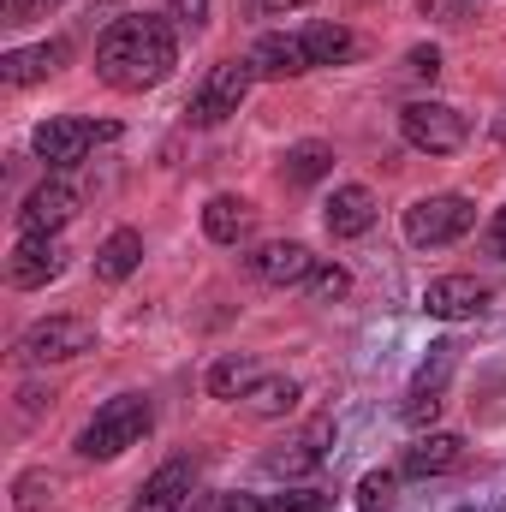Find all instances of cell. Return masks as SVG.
Masks as SVG:
<instances>
[{
    "label": "cell",
    "instance_id": "6da1fadb",
    "mask_svg": "<svg viewBox=\"0 0 506 512\" xmlns=\"http://www.w3.org/2000/svg\"><path fill=\"white\" fill-rule=\"evenodd\" d=\"M173 66H179V42L167 18H120L96 48V78L120 96L155 90Z\"/></svg>",
    "mask_w": 506,
    "mask_h": 512
},
{
    "label": "cell",
    "instance_id": "7a4b0ae2",
    "mask_svg": "<svg viewBox=\"0 0 506 512\" xmlns=\"http://www.w3.org/2000/svg\"><path fill=\"white\" fill-rule=\"evenodd\" d=\"M149 423H155V411H149V399L143 393H120V399H108L84 429H78V453L96 465V459H120L126 447H137L143 435H149Z\"/></svg>",
    "mask_w": 506,
    "mask_h": 512
},
{
    "label": "cell",
    "instance_id": "3957f363",
    "mask_svg": "<svg viewBox=\"0 0 506 512\" xmlns=\"http://www.w3.org/2000/svg\"><path fill=\"white\" fill-rule=\"evenodd\" d=\"M477 227V203L459 197V191H435V197H417L405 209V239L417 251H435V245H453Z\"/></svg>",
    "mask_w": 506,
    "mask_h": 512
},
{
    "label": "cell",
    "instance_id": "277c9868",
    "mask_svg": "<svg viewBox=\"0 0 506 512\" xmlns=\"http://www.w3.org/2000/svg\"><path fill=\"white\" fill-rule=\"evenodd\" d=\"M256 84V66L251 60H221V66H209V78L197 84V96H191V126H221V120H233L239 108H245V96H251Z\"/></svg>",
    "mask_w": 506,
    "mask_h": 512
},
{
    "label": "cell",
    "instance_id": "5b68a950",
    "mask_svg": "<svg viewBox=\"0 0 506 512\" xmlns=\"http://www.w3.org/2000/svg\"><path fill=\"white\" fill-rule=\"evenodd\" d=\"M399 131L423 155H453V149H465L471 120L459 108H447V102H411V108H399Z\"/></svg>",
    "mask_w": 506,
    "mask_h": 512
},
{
    "label": "cell",
    "instance_id": "8992f818",
    "mask_svg": "<svg viewBox=\"0 0 506 512\" xmlns=\"http://www.w3.org/2000/svg\"><path fill=\"white\" fill-rule=\"evenodd\" d=\"M90 346H96V322L90 316H48V322H36L18 340V358L24 364H66V358H84Z\"/></svg>",
    "mask_w": 506,
    "mask_h": 512
},
{
    "label": "cell",
    "instance_id": "52a82bcc",
    "mask_svg": "<svg viewBox=\"0 0 506 512\" xmlns=\"http://www.w3.org/2000/svg\"><path fill=\"white\" fill-rule=\"evenodd\" d=\"M6 274H12L18 292H36V286L60 280V274H66V245H60V233H24L18 251H12V262H6Z\"/></svg>",
    "mask_w": 506,
    "mask_h": 512
},
{
    "label": "cell",
    "instance_id": "ba28073f",
    "mask_svg": "<svg viewBox=\"0 0 506 512\" xmlns=\"http://www.w3.org/2000/svg\"><path fill=\"white\" fill-rule=\"evenodd\" d=\"M423 310L441 316V322H471V316L489 310V286L477 274H441V280L423 286Z\"/></svg>",
    "mask_w": 506,
    "mask_h": 512
},
{
    "label": "cell",
    "instance_id": "9c48e42d",
    "mask_svg": "<svg viewBox=\"0 0 506 512\" xmlns=\"http://www.w3.org/2000/svg\"><path fill=\"white\" fill-rule=\"evenodd\" d=\"M102 137H114V126H90V120H48V126H36V155L48 161V167H78L84 155H90V143H102Z\"/></svg>",
    "mask_w": 506,
    "mask_h": 512
},
{
    "label": "cell",
    "instance_id": "30bf717a",
    "mask_svg": "<svg viewBox=\"0 0 506 512\" xmlns=\"http://www.w3.org/2000/svg\"><path fill=\"white\" fill-rule=\"evenodd\" d=\"M245 262H251V274L262 286H304L322 256L310 251V245H298V239H274V245H256Z\"/></svg>",
    "mask_w": 506,
    "mask_h": 512
},
{
    "label": "cell",
    "instance_id": "8fae6325",
    "mask_svg": "<svg viewBox=\"0 0 506 512\" xmlns=\"http://www.w3.org/2000/svg\"><path fill=\"white\" fill-rule=\"evenodd\" d=\"M78 185L72 179H42L30 197H24V209H18V227L24 233H60L72 215H78Z\"/></svg>",
    "mask_w": 506,
    "mask_h": 512
},
{
    "label": "cell",
    "instance_id": "7c38bea8",
    "mask_svg": "<svg viewBox=\"0 0 506 512\" xmlns=\"http://www.w3.org/2000/svg\"><path fill=\"white\" fill-rule=\"evenodd\" d=\"M328 441H334V417H316L298 441H286L280 453H268V459H262V471H268V477H304V471H316V465H322Z\"/></svg>",
    "mask_w": 506,
    "mask_h": 512
},
{
    "label": "cell",
    "instance_id": "4fadbf2b",
    "mask_svg": "<svg viewBox=\"0 0 506 512\" xmlns=\"http://www.w3.org/2000/svg\"><path fill=\"white\" fill-rule=\"evenodd\" d=\"M322 221H328L334 239H364V233L376 227V191H370V185H340V191L328 197Z\"/></svg>",
    "mask_w": 506,
    "mask_h": 512
},
{
    "label": "cell",
    "instance_id": "5bb4252c",
    "mask_svg": "<svg viewBox=\"0 0 506 512\" xmlns=\"http://www.w3.org/2000/svg\"><path fill=\"white\" fill-rule=\"evenodd\" d=\"M251 66H256V78H298V72H316V66H310V48H304L298 30H274V36H262V42L251 48Z\"/></svg>",
    "mask_w": 506,
    "mask_h": 512
},
{
    "label": "cell",
    "instance_id": "9a60e30c",
    "mask_svg": "<svg viewBox=\"0 0 506 512\" xmlns=\"http://www.w3.org/2000/svg\"><path fill=\"white\" fill-rule=\"evenodd\" d=\"M447 376H453V346H435V364H423V370H417V382H411V393H405L399 417H405V423H429V417L441 411Z\"/></svg>",
    "mask_w": 506,
    "mask_h": 512
},
{
    "label": "cell",
    "instance_id": "2e32d148",
    "mask_svg": "<svg viewBox=\"0 0 506 512\" xmlns=\"http://www.w3.org/2000/svg\"><path fill=\"white\" fill-rule=\"evenodd\" d=\"M459 459H465V441L447 435V429H435V435H417L405 447V477H447Z\"/></svg>",
    "mask_w": 506,
    "mask_h": 512
},
{
    "label": "cell",
    "instance_id": "e0dca14e",
    "mask_svg": "<svg viewBox=\"0 0 506 512\" xmlns=\"http://www.w3.org/2000/svg\"><path fill=\"white\" fill-rule=\"evenodd\" d=\"M191 483H197V465L191 459H167L143 489H137V512H167V507H179L185 495H191Z\"/></svg>",
    "mask_w": 506,
    "mask_h": 512
},
{
    "label": "cell",
    "instance_id": "ac0fdd59",
    "mask_svg": "<svg viewBox=\"0 0 506 512\" xmlns=\"http://www.w3.org/2000/svg\"><path fill=\"white\" fill-rule=\"evenodd\" d=\"M60 60H66V42H36V48H12V54L0 60V78H6L12 90H24V84H42L48 72H60Z\"/></svg>",
    "mask_w": 506,
    "mask_h": 512
},
{
    "label": "cell",
    "instance_id": "d6986e66",
    "mask_svg": "<svg viewBox=\"0 0 506 512\" xmlns=\"http://www.w3.org/2000/svg\"><path fill=\"white\" fill-rule=\"evenodd\" d=\"M137 262H143V233L120 227V233H108L102 251H96V280H102V286H120V280L137 274Z\"/></svg>",
    "mask_w": 506,
    "mask_h": 512
},
{
    "label": "cell",
    "instance_id": "ffe728a7",
    "mask_svg": "<svg viewBox=\"0 0 506 512\" xmlns=\"http://www.w3.org/2000/svg\"><path fill=\"white\" fill-rule=\"evenodd\" d=\"M251 203L245 197H233V191H221V197H209V209H203V233L215 239V245H239L245 233H251Z\"/></svg>",
    "mask_w": 506,
    "mask_h": 512
},
{
    "label": "cell",
    "instance_id": "44dd1931",
    "mask_svg": "<svg viewBox=\"0 0 506 512\" xmlns=\"http://www.w3.org/2000/svg\"><path fill=\"white\" fill-rule=\"evenodd\" d=\"M298 36H304V48H310V66H346V60H358V48H364L346 24H304Z\"/></svg>",
    "mask_w": 506,
    "mask_h": 512
},
{
    "label": "cell",
    "instance_id": "7402d4cb",
    "mask_svg": "<svg viewBox=\"0 0 506 512\" xmlns=\"http://www.w3.org/2000/svg\"><path fill=\"white\" fill-rule=\"evenodd\" d=\"M328 173H334V149H328V143H292L286 161H280V179H286V185H316V179H328Z\"/></svg>",
    "mask_w": 506,
    "mask_h": 512
},
{
    "label": "cell",
    "instance_id": "603a6c76",
    "mask_svg": "<svg viewBox=\"0 0 506 512\" xmlns=\"http://www.w3.org/2000/svg\"><path fill=\"white\" fill-rule=\"evenodd\" d=\"M256 382H262V364L245 358V352H227V358L209 370V393H215V399H245Z\"/></svg>",
    "mask_w": 506,
    "mask_h": 512
},
{
    "label": "cell",
    "instance_id": "cb8c5ba5",
    "mask_svg": "<svg viewBox=\"0 0 506 512\" xmlns=\"http://www.w3.org/2000/svg\"><path fill=\"white\" fill-rule=\"evenodd\" d=\"M239 405H245L251 417H286V411L298 405V382H292V376H262Z\"/></svg>",
    "mask_w": 506,
    "mask_h": 512
},
{
    "label": "cell",
    "instance_id": "d4e9b609",
    "mask_svg": "<svg viewBox=\"0 0 506 512\" xmlns=\"http://www.w3.org/2000/svg\"><path fill=\"white\" fill-rule=\"evenodd\" d=\"M298 292H304V298H316V304H334V298H346V292H352V274H346L340 262H316V274H310Z\"/></svg>",
    "mask_w": 506,
    "mask_h": 512
},
{
    "label": "cell",
    "instance_id": "484cf974",
    "mask_svg": "<svg viewBox=\"0 0 506 512\" xmlns=\"http://www.w3.org/2000/svg\"><path fill=\"white\" fill-rule=\"evenodd\" d=\"M54 489H60V483H54L48 471H30V477H18V483H12V507H18V512H42L48 501H54Z\"/></svg>",
    "mask_w": 506,
    "mask_h": 512
},
{
    "label": "cell",
    "instance_id": "4316f807",
    "mask_svg": "<svg viewBox=\"0 0 506 512\" xmlns=\"http://www.w3.org/2000/svg\"><path fill=\"white\" fill-rule=\"evenodd\" d=\"M393 489H399L393 471H370V477L358 483V512H387L393 507Z\"/></svg>",
    "mask_w": 506,
    "mask_h": 512
},
{
    "label": "cell",
    "instance_id": "83f0119b",
    "mask_svg": "<svg viewBox=\"0 0 506 512\" xmlns=\"http://www.w3.org/2000/svg\"><path fill=\"white\" fill-rule=\"evenodd\" d=\"M262 512H328V495L322 489H286V495H268Z\"/></svg>",
    "mask_w": 506,
    "mask_h": 512
},
{
    "label": "cell",
    "instance_id": "f1b7e54d",
    "mask_svg": "<svg viewBox=\"0 0 506 512\" xmlns=\"http://www.w3.org/2000/svg\"><path fill=\"white\" fill-rule=\"evenodd\" d=\"M161 18H167L173 30H191V36H197V30L209 24V0H167V12H161Z\"/></svg>",
    "mask_w": 506,
    "mask_h": 512
},
{
    "label": "cell",
    "instance_id": "f546056e",
    "mask_svg": "<svg viewBox=\"0 0 506 512\" xmlns=\"http://www.w3.org/2000/svg\"><path fill=\"white\" fill-rule=\"evenodd\" d=\"M435 72H441V48H411V54H405V78L435 84Z\"/></svg>",
    "mask_w": 506,
    "mask_h": 512
},
{
    "label": "cell",
    "instance_id": "4dcf8cb0",
    "mask_svg": "<svg viewBox=\"0 0 506 512\" xmlns=\"http://www.w3.org/2000/svg\"><path fill=\"white\" fill-rule=\"evenodd\" d=\"M209 512H262V495H215Z\"/></svg>",
    "mask_w": 506,
    "mask_h": 512
},
{
    "label": "cell",
    "instance_id": "1f68e13d",
    "mask_svg": "<svg viewBox=\"0 0 506 512\" xmlns=\"http://www.w3.org/2000/svg\"><path fill=\"white\" fill-rule=\"evenodd\" d=\"M298 6H310V0H256L262 18H280V12H298Z\"/></svg>",
    "mask_w": 506,
    "mask_h": 512
},
{
    "label": "cell",
    "instance_id": "d6a6232c",
    "mask_svg": "<svg viewBox=\"0 0 506 512\" xmlns=\"http://www.w3.org/2000/svg\"><path fill=\"white\" fill-rule=\"evenodd\" d=\"M489 245H495V256H506V209L495 215V227H489Z\"/></svg>",
    "mask_w": 506,
    "mask_h": 512
},
{
    "label": "cell",
    "instance_id": "836d02e7",
    "mask_svg": "<svg viewBox=\"0 0 506 512\" xmlns=\"http://www.w3.org/2000/svg\"><path fill=\"white\" fill-rule=\"evenodd\" d=\"M429 6H435L441 18H459V6H465V0H423V12H429Z\"/></svg>",
    "mask_w": 506,
    "mask_h": 512
},
{
    "label": "cell",
    "instance_id": "e575fe53",
    "mask_svg": "<svg viewBox=\"0 0 506 512\" xmlns=\"http://www.w3.org/2000/svg\"><path fill=\"white\" fill-rule=\"evenodd\" d=\"M459 512H477V507H459Z\"/></svg>",
    "mask_w": 506,
    "mask_h": 512
}]
</instances>
